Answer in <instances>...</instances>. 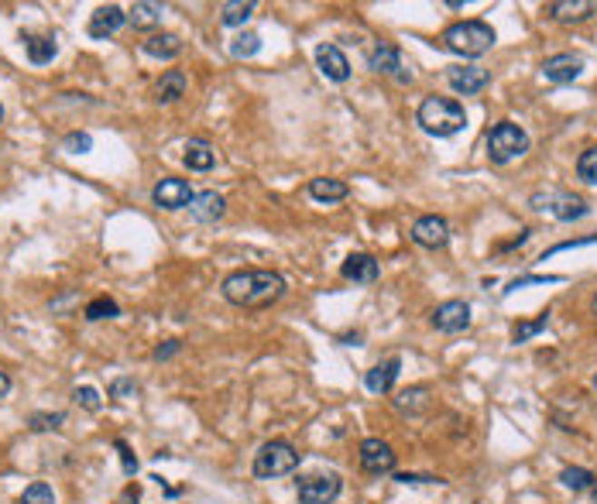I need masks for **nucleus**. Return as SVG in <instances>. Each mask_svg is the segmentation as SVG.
I'll use <instances>...</instances> for the list:
<instances>
[{
  "label": "nucleus",
  "instance_id": "nucleus-12",
  "mask_svg": "<svg viewBox=\"0 0 597 504\" xmlns=\"http://www.w3.org/2000/svg\"><path fill=\"white\" fill-rule=\"evenodd\" d=\"M361 467H364V474H375V477H381V474H395V450L385 440H364L361 443Z\"/></svg>",
  "mask_w": 597,
  "mask_h": 504
},
{
  "label": "nucleus",
  "instance_id": "nucleus-5",
  "mask_svg": "<svg viewBox=\"0 0 597 504\" xmlns=\"http://www.w3.org/2000/svg\"><path fill=\"white\" fill-rule=\"evenodd\" d=\"M529 206H533L535 213H546L553 220H560V223L583 220V216L591 213V206L581 196L566 193V189H535L533 196H529Z\"/></svg>",
  "mask_w": 597,
  "mask_h": 504
},
{
  "label": "nucleus",
  "instance_id": "nucleus-27",
  "mask_svg": "<svg viewBox=\"0 0 597 504\" xmlns=\"http://www.w3.org/2000/svg\"><path fill=\"white\" fill-rule=\"evenodd\" d=\"M395 409L402 415H423L429 409V388L426 384H416V388H406L402 395L395 398Z\"/></svg>",
  "mask_w": 597,
  "mask_h": 504
},
{
  "label": "nucleus",
  "instance_id": "nucleus-22",
  "mask_svg": "<svg viewBox=\"0 0 597 504\" xmlns=\"http://www.w3.org/2000/svg\"><path fill=\"white\" fill-rule=\"evenodd\" d=\"M309 196L316 203H323V206H330V203H344L350 196V185L344 179H327V175H319V179H309Z\"/></svg>",
  "mask_w": 597,
  "mask_h": 504
},
{
  "label": "nucleus",
  "instance_id": "nucleus-18",
  "mask_svg": "<svg viewBox=\"0 0 597 504\" xmlns=\"http://www.w3.org/2000/svg\"><path fill=\"white\" fill-rule=\"evenodd\" d=\"M340 275L347 282H354V285H375L377 275H381V264H377L371 254H347L344 264H340Z\"/></svg>",
  "mask_w": 597,
  "mask_h": 504
},
{
  "label": "nucleus",
  "instance_id": "nucleus-16",
  "mask_svg": "<svg viewBox=\"0 0 597 504\" xmlns=\"http://www.w3.org/2000/svg\"><path fill=\"white\" fill-rule=\"evenodd\" d=\"M127 25V15L124 7H117V4H107V7H96L93 17H90V25H86V35L96 38V42H103V38H111L117 31Z\"/></svg>",
  "mask_w": 597,
  "mask_h": 504
},
{
  "label": "nucleus",
  "instance_id": "nucleus-20",
  "mask_svg": "<svg viewBox=\"0 0 597 504\" xmlns=\"http://www.w3.org/2000/svg\"><path fill=\"white\" fill-rule=\"evenodd\" d=\"M227 210V203H223L220 193H213V189H206V193H196L192 203H189V216L196 220V223H217Z\"/></svg>",
  "mask_w": 597,
  "mask_h": 504
},
{
  "label": "nucleus",
  "instance_id": "nucleus-1",
  "mask_svg": "<svg viewBox=\"0 0 597 504\" xmlns=\"http://www.w3.org/2000/svg\"><path fill=\"white\" fill-rule=\"evenodd\" d=\"M285 278L279 272H265V268H244V272H230L223 278V299L230 306L240 309H268L275 306L285 295Z\"/></svg>",
  "mask_w": 597,
  "mask_h": 504
},
{
  "label": "nucleus",
  "instance_id": "nucleus-46",
  "mask_svg": "<svg viewBox=\"0 0 597 504\" xmlns=\"http://www.w3.org/2000/svg\"><path fill=\"white\" fill-rule=\"evenodd\" d=\"M594 504H597V484H594Z\"/></svg>",
  "mask_w": 597,
  "mask_h": 504
},
{
  "label": "nucleus",
  "instance_id": "nucleus-29",
  "mask_svg": "<svg viewBox=\"0 0 597 504\" xmlns=\"http://www.w3.org/2000/svg\"><path fill=\"white\" fill-rule=\"evenodd\" d=\"M550 316L553 312L546 309V312H539L535 320H519L515 326H512V343H515V347H519V343H529L533 336H539L546 326H550Z\"/></svg>",
  "mask_w": 597,
  "mask_h": 504
},
{
  "label": "nucleus",
  "instance_id": "nucleus-44",
  "mask_svg": "<svg viewBox=\"0 0 597 504\" xmlns=\"http://www.w3.org/2000/svg\"><path fill=\"white\" fill-rule=\"evenodd\" d=\"M591 309H594V316H597V295H594V302H591Z\"/></svg>",
  "mask_w": 597,
  "mask_h": 504
},
{
  "label": "nucleus",
  "instance_id": "nucleus-38",
  "mask_svg": "<svg viewBox=\"0 0 597 504\" xmlns=\"http://www.w3.org/2000/svg\"><path fill=\"white\" fill-rule=\"evenodd\" d=\"M65 422V415L63 412H38L32 415V432H48V429H59Z\"/></svg>",
  "mask_w": 597,
  "mask_h": 504
},
{
  "label": "nucleus",
  "instance_id": "nucleus-14",
  "mask_svg": "<svg viewBox=\"0 0 597 504\" xmlns=\"http://www.w3.org/2000/svg\"><path fill=\"white\" fill-rule=\"evenodd\" d=\"M398 371H402V357L392 353V357H385V361H377L367 374H364V388L371 391V395H388L398 381Z\"/></svg>",
  "mask_w": 597,
  "mask_h": 504
},
{
  "label": "nucleus",
  "instance_id": "nucleus-42",
  "mask_svg": "<svg viewBox=\"0 0 597 504\" xmlns=\"http://www.w3.org/2000/svg\"><path fill=\"white\" fill-rule=\"evenodd\" d=\"M179 351H182V343H179V340H165L161 347H155L152 357H155V361H169V357H175Z\"/></svg>",
  "mask_w": 597,
  "mask_h": 504
},
{
  "label": "nucleus",
  "instance_id": "nucleus-2",
  "mask_svg": "<svg viewBox=\"0 0 597 504\" xmlns=\"http://www.w3.org/2000/svg\"><path fill=\"white\" fill-rule=\"evenodd\" d=\"M416 124L433 138H454L467 127V114L454 96H426L416 110Z\"/></svg>",
  "mask_w": 597,
  "mask_h": 504
},
{
  "label": "nucleus",
  "instance_id": "nucleus-25",
  "mask_svg": "<svg viewBox=\"0 0 597 504\" xmlns=\"http://www.w3.org/2000/svg\"><path fill=\"white\" fill-rule=\"evenodd\" d=\"M24 52H28L32 65H48L59 55V42H55V35H28L24 38Z\"/></svg>",
  "mask_w": 597,
  "mask_h": 504
},
{
  "label": "nucleus",
  "instance_id": "nucleus-30",
  "mask_svg": "<svg viewBox=\"0 0 597 504\" xmlns=\"http://www.w3.org/2000/svg\"><path fill=\"white\" fill-rule=\"evenodd\" d=\"M258 52H261V35H254V31H240L230 42V55L234 59H254Z\"/></svg>",
  "mask_w": 597,
  "mask_h": 504
},
{
  "label": "nucleus",
  "instance_id": "nucleus-10",
  "mask_svg": "<svg viewBox=\"0 0 597 504\" xmlns=\"http://www.w3.org/2000/svg\"><path fill=\"white\" fill-rule=\"evenodd\" d=\"M412 241L419 247H426V251H443V247L450 244V223L436 213L419 216L412 223Z\"/></svg>",
  "mask_w": 597,
  "mask_h": 504
},
{
  "label": "nucleus",
  "instance_id": "nucleus-28",
  "mask_svg": "<svg viewBox=\"0 0 597 504\" xmlns=\"http://www.w3.org/2000/svg\"><path fill=\"white\" fill-rule=\"evenodd\" d=\"M254 0H227V4H220V25H227V28H240V25H248L254 15Z\"/></svg>",
  "mask_w": 597,
  "mask_h": 504
},
{
  "label": "nucleus",
  "instance_id": "nucleus-26",
  "mask_svg": "<svg viewBox=\"0 0 597 504\" xmlns=\"http://www.w3.org/2000/svg\"><path fill=\"white\" fill-rule=\"evenodd\" d=\"M161 15H165V7L161 4H152V0H138L131 11H127V25H134V28H155V25H161Z\"/></svg>",
  "mask_w": 597,
  "mask_h": 504
},
{
  "label": "nucleus",
  "instance_id": "nucleus-32",
  "mask_svg": "<svg viewBox=\"0 0 597 504\" xmlns=\"http://www.w3.org/2000/svg\"><path fill=\"white\" fill-rule=\"evenodd\" d=\"M117 316H121V306H117L113 299H107V295H100V299H93V302L86 306V320H90V322L117 320Z\"/></svg>",
  "mask_w": 597,
  "mask_h": 504
},
{
  "label": "nucleus",
  "instance_id": "nucleus-40",
  "mask_svg": "<svg viewBox=\"0 0 597 504\" xmlns=\"http://www.w3.org/2000/svg\"><path fill=\"white\" fill-rule=\"evenodd\" d=\"M398 484H406V488H419V484H443L440 477L433 474H395Z\"/></svg>",
  "mask_w": 597,
  "mask_h": 504
},
{
  "label": "nucleus",
  "instance_id": "nucleus-8",
  "mask_svg": "<svg viewBox=\"0 0 597 504\" xmlns=\"http://www.w3.org/2000/svg\"><path fill=\"white\" fill-rule=\"evenodd\" d=\"M340 477L337 474H309L298 480V504H333L340 498Z\"/></svg>",
  "mask_w": 597,
  "mask_h": 504
},
{
  "label": "nucleus",
  "instance_id": "nucleus-39",
  "mask_svg": "<svg viewBox=\"0 0 597 504\" xmlns=\"http://www.w3.org/2000/svg\"><path fill=\"white\" fill-rule=\"evenodd\" d=\"M111 398H121V401H131V398H138V384L131 381V378H117V381L111 384V391H107Z\"/></svg>",
  "mask_w": 597,
  "mask_h": 504
},
{
  "label": "nucleus",
  "instance_id": "nucleus-37",
  "mask_svg": "<svg viewBox=\"0 0 597 504\" xmlns=\"http://www.w3.org/2000/svg\"><path fill=\"white\" fill-rule=\"evenodd\" d=\"M73 398H76V401L83 405V409H86V412H100V405H103V401H100V391H96V388H90V384L76 388V391H73Z\"/></svg>",
  "mask_w": 597,
  "mask_h": 504
},
{
  "label": "nucleus",
  "instance_id": "nucleus-41",
  "mask_svg": "<svg viewBox=\"0 0 597 504\" xmlns=\"http://www.w3.org/2000/svg\"><path fill=\"white\" fill-rule=\"evenodd\" d=\"M117 453H121V463H124V474L131 477V474H138V460H134V453H131V446L124 443V440H117Z\"/></svg>",
  "mask_w": 597,
  "mask_h": 504
},
{
  "label": "nucleus",
  "instance_id": "nucleus-6",
  "mask_svg": "<svg viewBox=\"0 0 597 504\" xmlns=\"http://www.w3.org/2000/svg\"><path fill=\"white\" fill-rule=\"evenodd\" d=\"M298 467V453L292 443L285 440H268L258 453H254V477L258 480H275V477L292 474Z\"/></svg>",
  "mask_w": 597,
  "mask_h": 504
},
{
  "label": "nucleus",
  "instance_id": "nucleus-13",
  "mask_svg": "<svg viewBox=\"0 0 597 504\" xmlns=\"http://www.w3.org/2000/svg\"><path fill=\"white\" fill-rule=\"evenodd\" d=\"M446 83H450L454 93H460V96H474V93L487 90L491 73H487L484 65H450V69H446Z\"/></svg>",
  "mask_w": 597,
  "mask_h": 504
},
{
  "label": "nucleus",
  "instance_id": "nucleus-17",
  "mask_svg": "<svg viewBox=\"0 0 597 504\" xmlns=\"http://www.w3.org/2000/svg\"><path fill=\"white\" fill-rule=\"evenodd\" d=\"M313 55H316V69L330 79V83H347L350 79V62H347V55L337 45H316Z\"/></svg>",
  "mask_w": 597,
  "mask_h": 504
},
{
  "label": "nucleus",
  "instance_id": "nucleus-23",
  "mask_svg": "<svg viewBox=\"0 0 597 504\" xmlns=\"http://www.w3.org/2000/svg\"><path fill=\"white\" fill-rule=\"evenodd\" d=\"M182 96H186V73H182V69H169V73L155 83V100L161 107H169V104L182 100Z\"/></svg>",
  "mask_w": 597,
  "mask_h": 504
},
{
  "label": "nucleus",
  "instance_id": "nucleus-15",
  "mask_svg": "<svg viewBox=\"0 0 597 504\" xmlns=\"http://www.w3.org/2000/svg\"><path fill=\"white\" fill-rule=\"evenodd\" d=\"M583 73V55H573V52H560V55H550V59L543 62V76L546 83H573V79H581Z\"/></svg>",
  "mask_w": 597,
  "mask_h": 504
},
{
  "label": "nucleus",
  "instance_id": "nucleus-31",
  "mask_svg": "<svg viewBox=\"0 0 597 504\" xmlns=\"http://www.w3.org/2000/svg\"><path fill=\"white\" fill-rule=\"evenodd\" d=\"M560 484L570 490H591L594 488V474L587 467H566L563 474H560Z\"/></svg>",
  "mask_w": 597,
  "mask_h": 504
},
{
  "label": "nucleus",
  "instance_id": "nucleus-4",
  "mask_svg": "<svg viewBox=\"0 0 597 504\" xmlns=\"http://www.w3.org/2000/svg\"><path fill=\"white\" fill-rule=\"evenodd\" d=\"M484 148H487V162H491V165H512L515 158H522V154L529 152V131H525L522 124L498 121L487 131Z\"/></svg>",
  "mask_w": 597,
  "mask_h": 504
},
{
  "label": "nucleus",
  "instance_id": "nucleus-45",
  "mask_svg": "<svg viewBox=\"0 0 597 504\" xmlns=\"http://www.w3.org/2000/svg\"><path fill=\"white\" fill-rule=\"evenodd\" d=\"M0 121H4V104H0Z\"/></svg>",
  "mask_w": 597,
  "mask_h": 504
},
{
  "label": "nucleus",
  "instance_id": "nucleus-43",
  "mask_svg": "<svg viewBox=\"0 0 597 504\" xmlns=\"http://www.w3.org/2000/svg\"><path fill=\"white\" fill-rule=\"evenodd\" d=\"M11 391V378H7V371H0V398H7Z\"/></svg>",
  "mask_w": 597,
  "mask_h": 504
},
{
  "label": "nucleus",
  "instance_id": "nucleus-19",
  "mask_svg": "<svg viewBox=\"0 0 597 504\" xmlns=\"http://www.w3.org/2000/svg\"><path fill=\"white\" fill-rule=\"evenodd\" d=\"M546 15L560 25H581V21H591L597 15L594 0H556L546 7Z\"/></svg>",
  "mask_w": 597,
  "mask_h": 504
},
{
  "label": "nucleus",
  "instance_id": "nucleus-47",
  "mask_svg": "<svg viewBox=\"0 0 597 504\" xmlns=\"http://www.w3.org/2000/svg\"><path fill=\"white\" fill-rule=\"evenodd\" d=\"M594 391H597V374H594Z\"/></svg>",
  "mask_w": 597,
  "mask_h": 504
},
{
  "label": "nucleus",
  "instance_id": "nucleus-36",
  "mask_svg": "<svg viewBox=\"0 0 597 504\" xmlns=\"http://www.w3.org/2000/svg\"><path fill=\"white\" fill-rule=\"evenodd\" d=\"M556 282H563V275H519L515 282H508L504 295H512L515 289H525V285H556Z\"/></svg>",
  "mask_w": 597,
  "mask_h": 504
},
{
  "label": "nucleus",
  "instance_id": "nucleus-34",
  "mask_svg": "<svg viewBox=\"0 0 597 504\" xmlns=\"http://www.w3.org/2000/svg\"><path fill=\"white\" fill-rule=\"evenodd\" d=\"M577 179L587 185H597V144H591V148L577 158Z\"/></svg>",
  "mask_w": 597,
  "mask_h": 504
},
{
  "label": "nucleus",
  "instance_id": "nucleus-24",
  "mask_svg": "<svg viewBox=\"0 0 597 504\" xmlns=\"http://www.w3.org/2000/svg\"><path fill=\"white\" fill-rule=\"evenodd\" d=\"M182 162H186L192 172H210V168L217 165V152H213V144L206 138H192V141H186Z\"/></svg>",
  "mask_w": 597,
  "mask_h": 504
},
{
  "label": "nucleus",
  "instance_id": "nucleus-3",
  "mask_svg": "<svg viewBox=\"0 0 597 504\" xmlns=\"http://www.w3.org/2000/svg\"><path fill=\"white\" fill-rule=\"evenodd\" d=\"M494 42H498V35H494V28H491L487 21H460V25H450L440 38V45L446 48V52L464 55V59L484 55V52L494 48Z\"/></svg>",
  "mask_w": 597,
  "mask_h": 504
},
{
  "label": "nucleus",
  "instance_id": "nucleus-7",
  "mask_svg": "<svg viewBox=\"0 0 597 504\" xmlns=\"http://www.w3.org/2000/svg\"><path fill=\"white\" fill-rule=\"evenodd\" d=\"M367 69L377 73V76H392L395 83H412V69L406 65V55H402V48L395 45H375L367 52Z\"/></svg>",
  "mask_w": 597,
  "mask_h": 504
},
{
  "label": "nucleus",
  "instance_id": "nucleus-35",
  "mask_svg": "<svg viewBox=\"0 0 597 504\" xmlns=\"http://www.w3.org/2000/svg\"><path fill=\"white\" fill-rule=\"evenodd\" d=\"M63 152H69V154L93 152V138H90L86 131H73V134H65V138H63Z\"/></svg>",
  "mask_w": 597,
  "mask_h": 504
},
{
  "label": "nucleus",
  "instance_id": "nucleus-33",
  "mask_svg": "<svg viewBox=\"0 0 597 504\" xmlns=\"http://www.w3.org/2000/svg\"><path fill=\"white\" fill-rule=\"evenodd\" d=\"M17 504H55V490H52V484H45V480H34V484L24 488V494L17 498Z\"/></svg>",
  "mask_w": 597,
  "mask_h": 504
},
{
  "label": "nucleus",
  "instance_id": "nucleus-21",
  "mask_svg": "<svg viewBox=\"0 0 597 504\" xmlns=\"http://www.w3.org/2000/svg\"><path fill=\"white\" fill-rule=\"evenodd\" d=\"M142 52L144 55H152V59H175L179 52H182V38L172 35V31H155V35H148L142 42Z\"/></svg>",
  "mask_w": 597,
  "mask_h": 504
},
{
  "label": "nucleus",
  "instance_id": "nucleus-11",
  "mask_svg": "<svg viewBox=\"0 0 597 504\" xmlns=\"http://www.w3.org/2000/svg\"><path fill=\"white\" fill-rule=\"evenodd\" d=\"M192 185L186 183V179H161V183L152 189V199H155L158 210H169V213H175V210H189V203H192Z\"/></svg>",
  "mask_w": 597,
  "mask_h": 504
},
{
  "label": "nucleus",
  "instance_id": "nucleus-9",
  "mask_svg": "<svg viewBox=\"0 0 597 504\" xmlns=\"http://www.w3.org/2000/svg\"><path fill=\"white\" fill-rule=\"evenodd\" d=\"M429 322H433L436 333H450V336L464 333V330L471 326V306H467L464 299H450V302H443V306L433 309Z\"/></svg>",
  "mask_w": 597,
  "mask_h": 504
}]
</instances>
